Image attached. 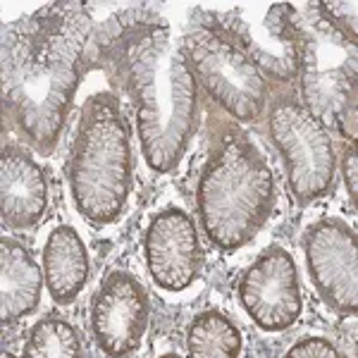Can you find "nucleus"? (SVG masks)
Wrapping results in <instances>:
<instances>
[{
  "label": "nucleus",
  "instance_id": "f257e3e1",
  "mask_svg": "<svg viewBox=\"0 0 358 358\" xmlns=\"http://www.w3.org/2000/svg\"><path fill=\"white\" fill-rule=\"evenodd\" d=\"M91 15L48 3L3 29V115L38 155H50L82 82Z\"/></svg>",
  "mask_w": 358,
  "mask_h": 358
},
{
  "label": "nucleus",
  "instance_id": "f03ea898",
  "mask_svg": "<svg viewBox=\"0 0 358 358\" xmlns=\"http://www.w3.org/2000/svg\"><path fill=\"white\" fill-rule=\"evenodd\" d=\"M124 86L136 106V129L151 170L170 172L199 129V82L182 41L165 20L131 24L117 45Z\"/></svg>",
  "mask_w": 358,
  "mask_h": 358
},
{
  "label": "nucleus",
  "instance_id": "7ed1b4c3",
  "mask_svg": "<svg viewBox=\"0 0 358 358\" xmlns=\"http://www.w3.org/2000/svg\"><path fill=\"white\" fill-rule=\"evenodd\" d=\"M277 201L273 167L251 138L224 134L201 172L196 206L203 232L224 251L246 246L268 217Z\"/></svg>",
  "mask_w": 358,
  "mask_h": 358
},
{
  "label": "nucleus",
  "instance_id": "20e7f679",
  "mask_svg": "<svg viewBox=\"0 0 358 358\" xmlns=\"http://www.w3.org/2000/svg\"><path fill=\"white\" fill-rule=\"evenodd\" d=\"M69 189L94 227L122 215L131 189V134L120 98L103 91L86 101L69 155Z\"/></svg>",
  "mask_w": 358,
  "mask_h": 358
},
{
  "label": "nucleus",
  "instance_id": "39448f33",
  "mask_svg": "<svg viewBox=\"0 0 358 358\" xmlns=\"http://www.w3.org/2000/svg\"><path fill=\"white\" fill-rule=\"evenodd\" d=\"M182 48L196 82L213 101L241 122H253L265 113L270 84L244 50L220 13L196 10L182 36Z\"/></svg>",
  "mask_w": 358,
  "mask_h": 358
},
{
  "label": "nucleus",
  "instance_id": "423d86ee",
  "mask_svg": "<svg viewBox=\"0 0 358 358\" xmlns=\"http://www.w3.org/2000/svg\"><path fill=\"white\" fill-rule=\"evenodd\" d=\"M310 17L303 24L301 98L325 124H337L344 138L356 141L358 108V36L344 31L320 10L308 5Z\"/></svg>",
  "mask_w": 358,
  "mask_h": 358
},
{
  "label": "nucleus",
  "instance_id": "0eeeda50",
  "mask_svg": "<svg viewBox=\"0 0 358 358\" xmlns=\"http://www.w3.org/2000/svg\"><path fill=\"white\" fill-rule=\"evenodd\" d=\"M268 127L287 167L294 199L301 206L322 199L334 187L337 153L330 127L296 96H277L270 103Z\"/></svg>",
  "mask_w": 358,
  "mask_h": 358
},
{
  "label": "nucleus",
  "instance_id": "6e6552de",
  "mask_svg": "<svg viewBox=\"0 0 358 358\" xmlns=\"http://www.w3.org/2000/svg\"><path fill=\"white\" fill-rule=\"evenodd\" d=\"M220 17L234 31L265 79L280 84L296 82L303 55V24L294 5H268L261 24H253L244 10H229L220 13Z\"/></svg>",
  "mask_w": 358,
  "mask_h": 358
},
{
  "label": "nucleus",
  "instance_id": "1a4fd4ad",
  "mask_svg": "<svg viewBox=\"0 0 358 358\" xmlns=\"http://www.w3.org/2000/svg\"><path fill=\"white\" fill-rule=\"evenodd\" d=\"M308 273L317 294L339 315L358 308V236L339 217H322L303 239Z\"/></svg>",
  "mask_w": 358,
  "mask_h": 358
},
{
  "label": "nucleus",
  "instance_id": "9d476101",
  "mask_svg": "<svg viewBox=\"0 0 358 358\" xmlns=\"http://www.w3.org/2000/svg\"><path fill=\"white\" fill-rule=\"evenodd\" d=\"M239 301L253 322L268 332L292 327L303 310L299 270L282 246L265 248L239 282Z\"/></svg>",
  "mask_w": 358,
  "mask_h": 358
},
{
  "label": "nucleus",
  "instance_id": "9b49d317",
  "mask_svg": "<svg viewBox=\"0 0 358 358\" xmlns=\"http://www.w3.org/2000/svg\"><path fill=\"white\" fill-rule=\"evenodd\" d=\"M151 303L143 285L131 273L115 270L101 282L91 306V330L106 356H129L141 346Z\"/></svg>",
  "mask_w": 358,
  "mask_h": 358
},
{
  "label": "nucleus",
  "instance_id": "f8f14e48",
  "mask_svg": "<svg viewBox=\"0 0 358 358\" xmlns=\"http://www.w3.org/2000/svg\"><path fill=\"white\" fill-rule=\"evenodd\" d=\"M143 253L160 289L184 292L203 270V246L192 217L179 208H165L153 217L143 239Z\"/></svg>",
  "mask_w": 358,
  "mask_h": 358
},
{
  "label": "nucleus",
  "instance_id": "ddd939ff",
  "mask_svg": "<svg viewBox=\"0 0 358 358\" xmlns=\"http://www.w3.org/2000/svg\"><path fill=\"white\" fill-rule=\"evenodd\" d=\"M48 208L45 170L20 146L5 143L0 155V222L5 229L24 232L43 220Z\"/></svg>",
  "mask_w": 358,
  "mask_h": 358
},
{
  "label": "nucleus",
  "instance_id": "4468645a",
  "mask_svg": "<svg viewBox=\"0 0 358 358\" xmlns=\"http://www.w3.org/2000/svg\"><path fill=\"white\" fill-rule=\"evenodd\" d=\"M43 275L29 248L15 239H0V317L13 325L38 308Z\"/></svg>",
  "mask_w": 358,
  "mask_h": 358
},
{
  "label": "nucleus",
  "instance_id": "2eb2a0df",
  "mask_svg": "<svg viewBox=\"0 0 358 358\" xmlns=\"http://www.w3.org/2000/svg\"><path fill=\"white\" fill-rule=\"evenodd\" d=\"M45 287L57 306H69L82 294L89 280V251L82 236L69 224L50 232L43 248Z\"/></svg>",
  "mask_w": 358,
  "mask_h": 358
},
{
  "label": "nucleus",
  "instance_id": "dca6fc26",
  "mask_svg": "<svg viewBox=\"0 0 358 358\" xmlns=\"http://www.w3.org/2000/svg\"><path fill=\"white\" fill-rule=\"evenodd\" d=\"M187 349L194 358H234L241 354V332L220 310H206L189 325Z\"/></svg>",
  "mask_w": 358,
  "mask_h": 358
},
{
  "label": "nucleus",
  "instance_id": "f3484780",
  "mask_svg": "<svg viewBox=\"0 0 358 358\" xmlns=\"http://www.w3.org/2000/svg\"><path fill=\"white\" fill-rule=\"evenodd\" d=\"M29 358H77L82 356L79 334L67 320L48 315L31 327L29 342L24 346Z\"/></svg>",
  "mask_w": 358,
  "mask_h": 358
},
{
  "label": "nucleus",
  "instance_id": "a211bd4d",
  "mask_svg": "<svg viewBox=\"0 0 358 358\" xmlns=\"http://www.w3.org/2000/svg\"><path fill=\"white\" fill-rule=\"evenodd\" d=\"M287 356L289 358H339L342 351L334 349L327 339L308 337V339H301L299 344H294L292 349L287 351Z\"/></svg>",
  "mask_w": 358,
  "mask_h": 358
},
{
  "label": "nucleus",
  "instance_id": "6ab92c4d",
  "mask_svg": "<svg viewBox=\"0 0 358 358\" xmlns=\"http://www.w3.org/2000/svg\"><path fill=\"white\" fill-rule=\"evenodd\" d=\"M317 5H320V10L330 17L334 24L342 27L344 31L358 36V31H356V3H317Z\"/></svg>",
  "mask_w": 358,
  "mask_h": 358
},
{
  "label": "nucleus",
  "instance_id": "aec40b11",
  "mask_svg": "<svg viewBox=\"0 0 358 358\" xmlns=\"http://www.w3.org/2000/svg\"><path fill=\"white\" fill-rule=\"evenodd\" d=\"M344 179H346V187H349L351 203L356 206V199H358V155H356V141L346 143V148H344Z\"/></svg>",
  "mask_w": 358,
  "mask_h": 358
}]
</instances>
